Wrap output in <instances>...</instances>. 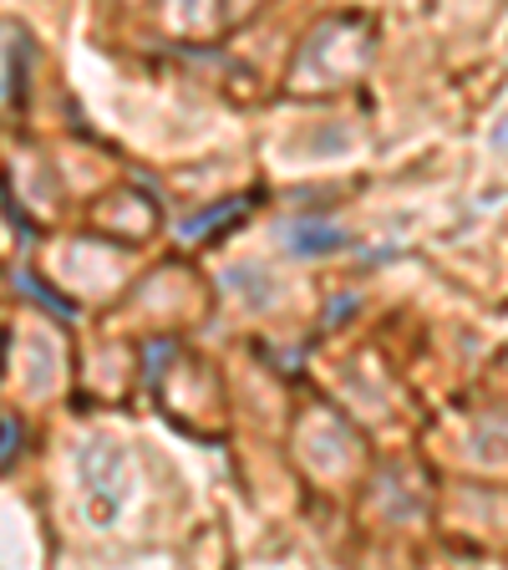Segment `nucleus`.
Segmentation results:
<instances>
[{"mask_svg":"<svg viewBox=\"0 0 508 570\" xmlns=\"http://www.w3.org/2000/svg\"><path fill=\"white\" fill-rule=\"evenodd\" d=\"M290 249L296 255H331V249H346V229L331 225V219H296V225L285 229Z\"/></svg>","mask_w":508,"mask_h":570,"instance_id":"1","label":"nucleus"},{"mask_svg":"<svg viewBox=\"0 0 508 570\" xmlns=\"http://www.w3.org/2000/svg\"><path fill=\"white\" fill-rule=\"evenodd\" d=\"M245 204L249 199H225V204H213V209L193 214V219H178V235H189V239L209 235L213 225H229V219H239V214H245Z\"/></svg>","mask_w":508,"mask_h":570,"instance_id":"2","label":"nucleus"}]
</instances>
